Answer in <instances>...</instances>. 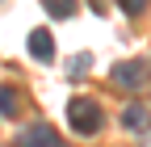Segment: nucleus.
<instances>
[{
  "instance_id": "nucleus-1",
  "label": "nucleus",
  "mask_w": 151,
  "mask_h": 147,
  "mask_svg": "<svg viewBox=\"0 0 151 147\" xmlns=\"http://www.w3.org/2000/svg\"><path fill=\"white\" fill-rule=\"evenodd\" d=\"M67 122H71V130L76 135H97L101 130V105L92 101V97H76L71 105H67Z\"/></svg>"
},
{
  "instance_id": "nucleus-6",
  "label": "nucleus",
  "mask_w": 151,
  "mask_h": 147,
  "mask_svg": "<svg viewBox=\"0 0 151 147\" xmlns=\"http://www.w3.org/2000/svg\"><path fill=\"white\" fill-rule=\"evenodd\" d=\"M42 9L55 17V21H63V17H71V13H76V0H42Z\"/></svg>"
},
{
  "instance_id": "nucleus-2",
  "label": "nucleus",
  "mask_w": 151,
  "mask_h": 147,
  "mask_svg": "<svg viewBox=\"0 0 151 147\" xmlns=\"http://www.w3.org/2000/svg\"><path fill=\"white\" fill-rule=\"evenodd\" d=\"M151 76V63L143 59H122V63H113L109 67V84L113 88H122V93H134V88H143Z\"/></svg>"
},
{
  "instance_id": "nucleus-9",
  "label": "nucleus",
  "mask_w": 151,
  "mask_h": 147,
  "mask_svg": "<svg viewBox=\"0 0 151 147\" xmlns=\"http://www.w3.org/2000/svg\"><path fill=\"white\" fill-rule=\"evenodd\" d=\"M88 63H92L88 55H76V59H71V76H84V71H88Z\"/></svg>"
},
{
  "instance_id": "nucleus-7",
  "label": "nucleus",
  "mask_w": 151,
  "mask_h": 147,
  "mask_svg": "<svg viewBox=\"0 0 151 147\" xmlns=\"http://www.w3.org/2000/svg\"><path fill=\"white\" fill-rule=\"evenodd\" d=\"M17 114V93L13 88H0V118H13Z\"/></svg>"
},
{
  "instance_id": "nucleus-8",
  "label": "nucleus",
  "mask_w": 151,
  "mask_h": 147,
  "mask_svg": "<svg viewBox=\"0 0 151 147\" xmlns=\"http://www.w3.org/2000/svg\"><path fill=\"white\" fill-rule=\"evenodd\" d=\"M118 9H122L126 17H139V13L147 9V0H118Z\"/></svg>"
},
{
  "instance_id": "nucleus-3",
  "label": "nucleus",
  "mask_w": 151,
  "mask_h": 147,
  "mask_svg": "<svg viewBox=\"0 0 151 147\" xmlns=\"http://www.w3.org/2000/svg\"><path fill=\"white\" fill-rule=\"evenodd\" d=\"M17 147H67V143L55 135L46 122H38V126H25V130L17 135Z\"/></svg>"
},
{
  "instance_id": "nucleus-5",
  "label": "nucleus",
  "mask_w": 151,
  "mask_h": 147,
  "mask_svg": "<svg viewBox=\"0 0 151 147\" xmlns=\"http://www.w3.org/2000/svg\"><path fill=\"white\" fill-rule=\"evenodd\" d=\"M147 122H151V114H147V105H126V114H122V126L126 130H147Z\"/></svg>"
},
{
  "instance_id": "nucleus-4",
  "label": "nucleus",
  "mask_w": 151,
  "mask_h": 147,
  "mask_svg": "<svg viewBox=\"0 0 151 147\" xmlns=\"http://www.w3.org/2000/svg\"><path fill=\"white\" fill-rule=\"evenodd\" d=\"M29 55H34V59H55V38H50V30H29Z\"/></svg>"
}]
</instances>
